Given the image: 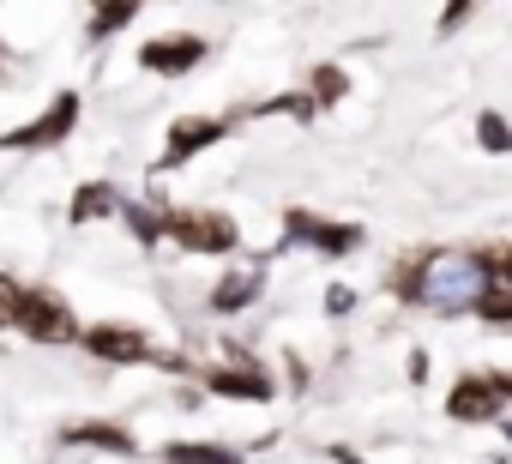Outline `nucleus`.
<instances>
[{
    "instance_id": "1",
    "label": "nucleus",
    "mask_w": 512,
    "mask_h": 464,
    "mask_svg": "<svg viewBox=\"0 0 512 464\" xmlns=\"http://www.w3.org/2000/svg\"><path fill=\"white\" fill-rule=\"evenodd\" d=\"M13 326H19V332H31L37 344H67V338H79L73 308H67L55 290H43V284L19 290V302H13Z\"/></svg>"
},
{
    "instance_id": "2",
    "label": "nucleus",
    "mask_w": 512,
    "mask_h": 464,
    "mask_svg": "<svg viewBox=\"0 0 512 464\" xmlns=\"http://www.w3.org/2000/svg\"><path fill=\"white\" fill-rule=\"evenodd\" d=\"M163 236H175L193 254H229L235 248V223L223 211H163Z\"/></svg>"
},
{
    "instance_id": "3",
    "label": "nucleus",
    "mask_w": 512,
    "mask_h": 464,
    "mask_svg": "<svg viewBox=\"0 0 512 464\" xmlns=\"http://www.w3.org/2000/svg\"><path fill=\"white\" fill-rule=\"evenodd\" d=\"M73 121H79V91H61L55 103H49V115H37V121H25V127H13L0 145H13V151H31V145H55V139H67L73 133Z\"/></svg>"
},
{
    "instance_id": "4",
    "label": "nucleus",
    "mask_w": 512,
    "mask_h": 464,
    "mask_svg": "<svg viewBox=\"0 0 512 464\" xmlns=\"http://www.w3.org/2000/svg\"><path fill=\"white\" fill-rule=\"evenodd\" d=\"M284 229H290L296 242L320 248V254H350V248H362V223H332V217H314V211H290Z\"/></svg>"
},
{
    "instance_id": "5",
    "label": "nucleus",
    "mask_w": 512,
    "mask_h": 464,
    "mask_svg": "<svg viewBox=\"0 0 512 464\" xmlns=\"http://www.w3.org/2000/svg\"><path fill=\"white\" fill-rule=\"evenodd\" d=\"M229 133V121H217V115H199V121H175L169 127V145H163V157H157V175L163 169H175V163H187V157H199L205 145H217Z\"/></svg>"
},
{
    "instance_id": "6",
    "label": "nucleus",
    "mask_w": 512,
    "mask_h": 464,
    "mask_svg": "<svg viewBox=\"0 0 512 464\" xmlns=\"http://www.w3.org/2000/svg\"><path fill=\"white\" fill-rule=\"evenodd\" d=\"M199 61H205V37H157V43L139 49V67H145V73H163V79L193 73Z\"/></svg>"
},
{
    "instance_id": "7",
    "label": "nucleus",
    "mask_w": 512,
    "mask_h": 464,
    "mask_svg": "<svg viewBox=\"0 0 512 464\" xmlns=\"http://www.w3.org/2000/svg\"><path fill=\"white\" fill-rule=\"evenodd\" d=\"M446 416H452V422H494V416H500V392H494V380H488V374L458 380L452 398H446Z\"/></svg>"
},
{
    "instance_id": "8",
    "label": "nucleus",
    "mask_w": 512,
    "mask_h": 464,
    "mask_svg": "<svg viewBox=\"0 0 512 464\" xmlns=\"http://www.w3.org/2000/svg\"><path fill=\"white\" fill-rule=\"evenodd\" d=\"M79 338H85V350L103 356V362H145V332H133V326H91V332H79Z\"/></svg>"
},
{
    "instance_id": "9",
    "label": "nucleus",
    "mask_w": 512,
    "mask_h": 464,
    "mask_svg": "<svg viewBox=\"0 0 512 464\" xmlns=\"http://www.w3.org/2000/svg\"><path fill=\"white\" fill-rule=\"evenodd\" d=\"M205 386H211L217 398H247V404H266V398L278 392V386H272L266 374H247V368H217V374H211Z\"/></svg>"
},
{
    "instance_id": "10",
    "label": "nucleus",
    "mask_w": 512,
    "mask_h": 464,
    "mask_svg": "<svg viewBox=\"0 0 512 464\" xmlns=\"http://www.w3.org/2000/svg\"><path fill=\"white\" fill-rule=\"evenodd\" d=\"M115 211H121V193L109 181H85L73 193V223H97V217H115Z\"/></svg>"
},
{
    "instance_id": "11",
    "label": "nucleus",
    "mask_w": 512,
    "mask_h": 464,
    "mask_svg": "<svg viewBox=\"0 0 512 464\" xmlns=\"http://www.w3.org/2000/svg\"><path fill=\"white\" fill-rule=\"evenodd\" d=\"M67 440H79V446H103V452H133V434L115 428V422H73Z\"/></svg>"
},
{
    "instance_id": "12",
    "label": "nucleus",
    "mask_w": 512,
    "mask_h": 464,
    "mask_svg": "<svg viewBox=\"0 0 512 464\" xmlns=\"http://www.w3.org/2000/svg\"><path fill=\"white\" fill-rule=\"evenodd\" d=\"M476 272H482V290H506V296H512V248H506V242L482 248V254H476Z\"/></svg>"
},
{
    "instance_id": "13",
    "label": "nucleus",
    "mask_w": 512,
    "mask_h": 464,
    "mask_svg": "<svg viewBox=\"0 0 512 464\" xmlns=\"http://www.w3.org/2000/svg\"><path fill=\"white\" fill-rule=\"evenodd\" d=\"M163 458H169V464H241L229 446H193V440H169Z\"/></svg>"
},
{
    "instance_id": "14",
    "label": "nucleus",
    "mask_w": 512,
    "mask_h": 464,
    "mask_svg": "<svg viewBox=\"0 0 512 464\" xmlns=\"http://www.w3.org/2000/svg\"><path fill=\"white\" fill-rule=\"evenodd\" d=\"M253 296H260V278H253V272H247V278H223V284L211 290V308H217V314H235V308H247Z\"/></svg>"
},
{
    "instance_id": "15",
    "label": "nucleus",
    "mask_w": 512,
    "mask_h": 464,
    "mask_svg": "<svg viewBox=\"0 0 512 464\" xmlns=\"http://www.w3.org/2000/svg\"><path fill=\"white\" fill-rule=\"evenodd\" d=\"M121 217H127V229H133L139 248H157L163 242V217H151L145 205H121Z\"/></svg>"
},
{
    "instance_id": "16",
    "label": "nucleus",
    "mask_w": 512,
    "mask_h": 464,
    "mask_svg": "<svg viewBox=\"0 0 512 464\" xmlns=\"http://www.w3.org/2000/svg\"><path fill=\"white\" fill-rule=\"evenodd\" d=\"M470 314L488 320V326H512V296H506V290H482V296L470 302Z\"/></svg>"
},
{
    "instance_id": "17",
    "label": "nucleus",
    "mask_w": 512,
    "mask_h": 464,
    "mask_svg": "<svg viewBox=\"0 0 512 464\" xmlns=\"http://www.w3.org/2000/svg\"><path fill=\"white\" fill-rule=\"evenodd\" d=\"M139 19V7H133V0H127V7H97L91 13V37H109V31H127Z\"/></svg>"
},
{
    "instance_id": "18",
    "label": "nucleus",
    "mask_w": 512,
    "mask_h": 464,
    "mask_svg": "<svg viewBox=\"0 0 512 464\" xmlns=\"http://www.w3.org/2000/svg\"><path fill=\"white\" fill-rule=\"evenodd\" d=\"M344 67H314V91H308V103H338L344 97Z\"/></svg>"
},
{
    "instance_id": "19",
    "label": "nucleus",
    "mask_w": 512,
    "mask_h": 464,
    "mask_svg": "<svg viewBox=\"0 0 512 464\" xmlns=\"http://www.w3.org/2000/svg\"><path fill=\"white\" fill-rule=\"evenodd\" d=\"M476 139H482L488 151H512V127H506V115H494V109H488V115L476 121Z\"/></svg>"
},
{
    "instance_id": "20",
    "label": "nucleus",
    "mask_w": 512,
    "mask_h": 464,
    "mask_svg": "<svg viewBox=\"0 0 512 464\" xmlns=\"http://www.w3.org/2000/svg\"><path fill=\"white\" fill-rule=\"evenodd\" d=\"M13 302H19V284L0 278V326H13Z\"/></svg>"
},
{
    "instance_id": "21",
    "label": "nucleus",
    "mask_w": 512,
    "mask_h": 464,
    "mask_svg": "<svg viewBox=\"0 0 512 464\" xmlns=\"http://www.w3.org/2000/svg\"><path fill=\"white\" fill-rule=\"evenodd\" d=\"M488 380H494V392H500V404H506V398H512V374H488Z\"/></svg>"
}]
</instances>
